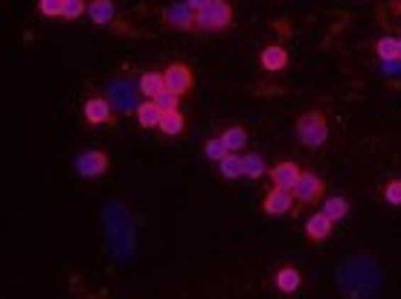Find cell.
Masks as SVG:
<instances>
[{
  "label": "cell",
  "instance_id": "3",
  "mask_svg": "<svg viewBox=\"0 0 401 299\" xmlns=\"http://www.w3.org/2000/svg\"><path fill=\"white\" fill-rule=\"evenodd\" d=\"M73 169H76L79 177H87V181H94V177L108 174V169H111V157L102 152V148H87V152L76 154Z\"/></svg>",
  "mask_w": 401,
  "mask_h": 299
},
{
  "label": "cell",
  "instance_id": "9",
  "mask_svg": "<svg viewBox=\"0 0 401 299\" xmlns=\"http://www.w3.org/2000/svg\"><path fill=\"white\" fill-rule=\"evenodd\" d=\"M300 174H302V169H300L294 160H282V163H276V166L268 171L270 184L280 186V189H294L297 181H300Z\"/></svg>",
  "mask_w": 401,
  "mask_h": 299
},
{
  "label": "cell",
  "instance_id": "21",
  "mask_svg": "<svg viewBox=\"0 0 401 299\" xmlns=\"http://www.w3.org/2000/svg\"><path fill=\"white\" fill-rule=\"evenodd\" d=\"M227 154H230V152H227V145H224V140H221V137L207 140V145H204V157H207L209 163H221Z\"/></svg>",
  "mask_w": 401,
  "mask_h": 299
},
{
  "label": "cell",
  "instance_id": "23",
  "mask_svg": "<svg viewBox=\"0 0 401 299\" xmlns=\"http://www.w3.org/2000/svg\"><path fill=\"white\" fill-rule=\"evenodd\" d=\"M82 15H87V0H65L61 18H65V21H79Z\"/></svg>",
  "mask_w": 401,
  "mask_h": 299
},
{
  "label": "cell",
  "instance_id": "4",
  "mask_svg": "<svg viewBox=\"0 0 401 299\" xmlns=\"http://www.w3.org/2000/svg\"><path fill=\"white\" fill-rule=\"evenodd\" d=\"M291 192H294V201H300V203H317V201H323L326 184H323V177H320V174H314V171H302V174H300V181H297V186H294Z\"/></svg>",
  "mask_w": 401,
  "mask_h": 299
},
{
  "label": "cell",
  "instance_id": "16",
  "mask_svg": "<svg viewBox=\"0 0 401 299\" xmlns=\"http://www.w3.org/2000/svg\"><path fill=\"white\" fill-rule=\"evenodd\" d=\"M221 140H224V145H227V152H241V148L244 145H248L251 142V137H248V128H244V125H227L221 134H219Z\"/></svg>",
  "mask_w": 401,
  "mask_h": 299
},
{
  "label": "cell",
  "instance_id": "6",
  "mask_svg": "<svg viewBox=\"0 0 401 299\" xmlns=\"http://www.w3.org/2000/svg\"><path fill=\"white\" fill-rule=\"evenodd\" d=\"M163 76H166V87L169 91H175V94H189L192 87H195V73H192V67L189 64H183V62H172L166 70H163Z\"/></svg>",
  "mask_w": 401,
  "mask_h": 299
},
{
  "label": "cell",
  "instance_id": "8",
  "mask_svg": "<svg viewBox=\"0 0 401 299\" xmlns=\"http://www.w3.org/2000/svg\"><path fill=\"white\" fill-rule=\"evenodd\" d=\"M163 21L169 23V26H175V29H183V33H192V29H198V12L195 9H189L187 4H172V6H166L163 9Z\"/></svg>",
  "mask_w": 401,
  "mask_h": 299
},
{
  "label": "cell",
  "instance_id": "20",
  "mask_svg": "<svg viewBox=\"0 0 401 299\" xmlns=\"http://www.w3.org/2000/svg\"><path fill=\"white\" fill-rule=\"evenodd\" d=\"M375 55L381 58V62H395V58H401V41L398 38H392V35H384V38H378V44H375Z\"/></svg>",
  "mask_w": 401,
  "mask_h": 299
},
{
  "label": "cell",
  "instance_id": "26",
  "mask_svg": "<svg viewBox=\"0 0 401 299\" xmlns=\"http://www.w3.org/2000/svg\"><path fill=\"white\" fill-rule=\"evenodd\" d=\"M154 102H158L163 111H175L180 105V94H175V91H169V87H166L163 94H158V99H154Z\"/></svg>",
  "mask_w": 401,
  "mask_h": 299
},
{
  "label": "cell",
  "instance_id": "11",
  "mask_svg": "<svg viewBox=\"0 0 401 299\" xmlns=\"http://www.w3.org/2000/svg\"><path fill=\"white\" fill-rule=\"evenodd\" d=\"M273 285H276V290L285 293V296L297 293V290H300V285H302V273H300V267H294V264L280 267V271L273 273Z\"/></svg>",
  "mask_w": 401,
  "mask_h": 299
},
{
  "label": "cell",
  "instance_id": "13",
  "mask_svg": "<svg viewBox=\"0 0 401 299\" xmlns=\"http://www.w3.org/2000/svg\"><path fill=\"white\" fill-rule=\"evenodd\" d=\"M134 116H137V125L140 128H145V131H151V128H158L160 125V116H163V108L154 102V99H143L140 105H137V111H134Z\"/></svg>",
  "mask_w": 401,
  "mask_h": 299
},
{
  "label": "cell",
  "instance_id": "14",
  "mask_svg": "<svg viewBox=\"0 0 401 299\" xmlns=\"http://www.w3.org/2000/svg\"><path fill=\"white\" fill-rule=\"evenodd\" d=\"M87 18L97 26H108L116 18V6L114 0H87Z\"/></svg>",
  "mask_w": 401,
  "mask_h": 299
},
{
  "label": "cell",
  "instance_id": "18",
  "mask_svg": "<svg viewBox=\"0 0 401 299\" xmlns=\"http://www.w3.org/2000/svg\"><path fill=\"white\" fill-rule=\"evenodd\" d=\"M323 213L337 224V221H344L346 215H349V201L344 198V195H331V198H326L323 201Z\"/></svg>",
  "mask_w": 401,
  "mask_h": 299
},
{
  "label": "cell",
  "instance_id": "25",
  "mask_svg": "<svg viewBox=\"0 0 401 299\" xmlns=\"http://www.w3.org/2000/svg\"><path fill=\"white\" fill-rule=\"evenodd\" d=\"M384 201L390 203V206H401V181L395 177V181H387V186H384Z\"/></svg>",
  "mask_w": 401,
  "mask_h": 299
},
{
  "label": "cell",
  "instance_id": "10",
  "mask_svg": "<svg viewBox=\"0 0 401 299\" xmlns=\"http://www.w3.org/2000/svg\"><path fill=\"white\" fill-rule=\"evenodd\" d=\"M331 230H334V221L323 213H312L308 215V221H305V238L308 242H314V244H320V242H326V238L331 235Z\"/></svg>",
  "mask_w": 401,
  "mask_h": 299
},
{
  "label": "cell",
  "instance_id": "5",
  "mask_svg": "<svg viewBox=\"0 0 401 299\" xmlns=\"http://www.w3.org/2000/svg\"><path fill=\"white\" fill-rule=\"evenodd\" d=\"M82 116H84V123L87 125H114V108L105 96H90L84 105H82Z\"/></svg>",
  "mask_w": 401,
  "mask_h": 299
},
{
  "label": "cell",
  "instance_id": "17",
  "mask_svg": "<svg viewBox=\"0 0 401 299\" xmlns=\"http://www.w3.org/2000/svg\"><path fill=\"white\" fill-rule=\"evenodd\" d=\"M183 128H187V119H183V113H180L177 108H175V111H163L160 125H158L160 134H166V137H177V134H183Z\"/></svg>",
  "mask_w": 401,
  "mask_h": 299
},
{
  "label": "cell",
  "instance_id": "24",
  "mask_svg": "<svg viewBox=\"0 0 401 299\" xmlns=\"http://www.w3.org/2000/svg\"><path fill=\"white\" fill-rule=\"evenodd\" d=\"M61 9H65V0H38V12L44 18H61Z\"/></svg>",
  "mask_w": 401,
  "mask_h": 299
},
{
  "label": "cell",
  "instance_id": "12",
  "mask_svg": "<svg viewBox=\"0 0 401 299\" xmlns=\"http://www.w3.org/2000/svg\"><path fill=\"white\" fill-rule=\"evenodd\" d=\"M259 62H262V67H265L268 73H280V70H285V67H288L291 58H288V50H285V47L270 44V47H265V50H262Z\"/></svg>",
  "mask_w": 401,
  "mask_h": 299
},
{
  "label": "cell",
  "instance_id": "19",
  "mask_svg": "<svg viewBox=\"0 0 401 299\" xmlns=\"http://www.w3.org/2000/svg\"><path fill=\"white\" fill-rule=\"evenodd\" d=\"M219 171L224 181H238V177H244V157H238L236 152H230L221 163H219Z\"/></svg>",
  "mask_w": 401,
  "mask_h": 299
},
{
  "label": "cell",
  "instance_id": "15",
  "mask_svg": "<svg viewBox=\"0 0 401 299\" xmlns=\"http://www.w3.org/2000/svg\"><path fill=\"white\" fill-rule=\"evenodd\" d=\"M166 91V76L160 70H151V73H143L140 76V94L143 99H158V94Z\"/></svg>",
  "mask_w": 401,
  "mask_h": 299
},
{
  "label": "cell",
  "instance_id": "1",
  "mask_svg": "<svg viewBox=\"0 0 401 299\" xmlns=\"http://www.w3.org/2000/svg\"><path fill=\"white\" fill-rule=\"evenodd\" d=\"M297 140L300 145L305 148H320L326 140H329V119L323 111H305L300 119H297Z\"/></svg>",
  "mask_w": 401,
  "mask_h": 299
},
{
  "label": "cell",
  "instance_id": "22",
  "mask_svg": "<svg viewBox=\"0 0 401 299\" xmlns=\"http://www.w3.org/2000/svg\"><path fill=\"white\" fill-rule=\"evenodd\" d=\"M265 171H268V169H265L262 154H244V177H251V181H259Z\"/></svg>",
  "mask_w": 401,
  "mask_h": 299
},
{
  "label": "cell",
  "instance_id": "2",
  "mask_svg": "<svg viewBox=\"0 0 401 299\" xmlns=\"http://www.w3.org/2000/svg\"><path fill=\"white\" fill-rule=\"evenodd\" d=\"M233 26V6L230 0H209V4L198 12V29L207 33H224Z\"/></svg>",
  "mask_w": 401,
  "mask_h": 299
},
{
  "label": "cell",
  "instance_id": "27",
  "mask_svg": "<svg viewBox=\"0 0 401 299\" xmlns=\"http://www.w3.org/2000/svg\"><path fill=\"white\" fill-rule=\"evenodd\" d=\"M183 4H187L189 9H195V12H201V9L209 4V0H183Z\"/></svg>",
  "mask_w": 401,
  "mask_h": 299
},
{
  "label": "cell",
  "instance_id": "7",
  "mask_svg": "<svg viewBox=\"0 0 401 299\" xmlns=\"http://www.w3.org/2000/svg\"><path fill=\"white\" fill-rule=\"evenodd\" d=\"M262 209H265V215H270V218L288 215L291 209H294V192L291 189H280V186L268 189V195L262 201Z\"/></svg>",
  "mask_w": 401,
  "mask_h": 299
}]
</instances>
